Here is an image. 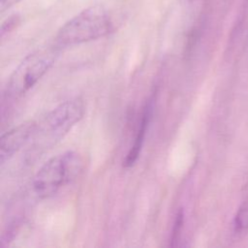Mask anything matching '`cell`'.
<instances>
[{"mask_svg": "<svg viewBox=\"0 0 248 248\" xmlns=\"http://www.w3.org/2000/svg\"><path fill=\"white\" fill-rule=\"evenodd\" d=\"M183 220H184L183 210H182V208H180L179 211L176 214V217H175V220H174V223H173L171 235H170V246H175L176 242L178 241L179 234H180L182 227H183Z\"/></svg>", "mask_w": 248, "mask_h": 248, "instance_id": "obj_8", "label": "cell"}, {"mask_svg": "<svg viewBox=\"0 0 248 248\" xmlns=\"http://www.w3.org/2000/svg\"><path fill=\"white\" fill-rule=\"evenodd\" d=\"M83 169L82 157L69 150L46 161L37 171L31 189L38 199H46L58 192L63 186L78 177Z\"/></svg>", "mask_w": 248, "mask_h": 248, "instance_id": "obj_2", "label": "cell"}, {"mask_svg": "<svg viewBox=\"0 0 248 248\" xmlns=\"http://www.w3.org/2000/svg\"><path fill=\"white\" fill-rule=\"evenodd\" d=\"M151 103H146L145 107L143 108V111L141 114V119L140 122L139 124V129L137 131L136 134V138L134 140V143L131 147V149L129 150L125 160L123 161V166L125 168H130L132 167L136 161L138 160L143 141H144V138H145V134H146V130L150 121V116H151Z\"/></svg>", "mask_w": 248, "mask_h": 248, "instance_id": "obj_6", "label": "cell"}, {"mask_svg": "<svg viewBox=\"0 0 248 248\" xmlns=\"http://www.w3.org/2000/svg\"><path fill=\"white\" fill-rule=\"evenodd\" d=\"M235 228L237 230H247L248 229V198L242 202L238 211L235 215L234 220Z\"/></svg>", "mask_w": 248, "mask_h": 248, "instance_id": "obj_7", "label": "cell"}, {"mask_svg": "<svg viewBox=\"0 0 248 248\" xmlns=\"http://www.w3.org/2000/svg\"><path fill=\"white\" fill-rule=\"evenodd\" d=\"M113 30V22L108 12L100 5L88 7L58 30L55 43L60 46H74L100 39Z\"/></svg>", "mask_w": 248, "mask_h": 248, "instance_id": "obj_3", "label": "cell"}, {"mask_svg": "<svg viewBox=\"0 0 248 248\" xmlns=\"http://www.w3.org/2000/svg\"><path fill=\"white\" fill-rule=\"evenodd\" d=\"M21 0H0V12L5 13L7 10L11 9L13 6L17 4Z\"/></svg>", "mask_w": 248, "mask_h": 248, "instance_id": "obj_10", "label": "cell"}, {"mask_svg": "<svg viewBox=\"0 0 248 248\" xmlns=\"http://www.w3.org/2000/svg\"><path fill=\"white\" fill-rule=\"evenodd\" d=\"M37 123L27 121L11 129L0 139V162L3 165L10 160L22 146L32 140Z\"/></svg>", "mask_w": 248, "mask_h": 248, "instance_id": "obj_5", "label": "cell"}, {"mask_svg": "<svg viewBox=\"0 0 248 248\" xmlns=\"http://www.w3.org/2000/svg\"><path fill=\"white\" fill-rule=\"evenodd\" d=\"M84 104L80 98L64 101L49 111L39 123L32 138L34 150L42 152L60 141L82 118Z\"/></svg>", "mask_w": 248, "mask_h": 248, "instance_id": "obj_1", "label": "cell"}, {"mask_svg": "<svg viewBox=\"0 0 248 248\" xmlns=\"http://www.w3.org/2000/svg\"><path fill=\"white\" fill-rule=\"evenodd\" d=\"M17 21H18L17 16H12L8 18L5 22H3L1 26V37H4L6 33H9L11 30H13L16 27Z\"/></svg>", "mask_w": 248, "mask_h": 248, "instance_id": "obj_9", "label": "cell"}, {"mask_svg": "<svg viewBox=\"0 0 248 248\" xmlns=\"http://www.w3.org/2000/svg\"><path fill=\"white\" fill-rule=\"evenodd\" d=\"M60 47L54 43L25 56L10 76L5 90L7 99H17L29 91L54 64Z\"/></svg>", "mask_w": 248, "mask_h": 248, "instance_id": "obj_4", "label": "cell"}]
</instances>
